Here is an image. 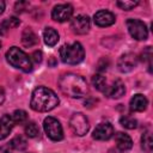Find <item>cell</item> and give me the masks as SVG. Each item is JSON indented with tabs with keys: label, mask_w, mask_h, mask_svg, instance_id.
<instances>
[{
	"label": "cell",
	"mask_w": 153,
	"mask_h": 153,
	"mask_svg": "<svg viewBox=\"0 0 153 153\" xmlns=\"http://www.w3.org/2000/svg\"><path fill=\"white\" fill-rule=\"evenodd\" d=\"M0 47H1V43H0Z\"/></svg>",
	"instance_id": "4dcf8cb0"
},
{
	"label": "cell",
	"mask_w": 153,
	"mask_h": 153,
	"mask_svg": "<svg viewBox=\"0 0 153 153\" xmlns=\"http://www.w3.org/2000/svg\"><path fill=\"white\" fill-rule=\"evenodd\" d=\"M147 104H148L147 98L141 93L134 94V97L130 99V109L133 111H136V112L143 111L147 108Z\"/></svg>",
	"instance_id": "9a60e30c"
},
{
	"label": "cell",
	"mask_w": 153,
	"mask_h": 153,
	"mask_svg": "<svg viewBox=\"0 0 153 153\" xmlns=\"http://www.w3.org/2000/svg\"><path fill=\"white\" fill-rule=\"evenodd\" d=\"M142 60H145V61H147L148 62V67H149V71H151V60H152V49H151V47H147L145 50H143V53H142Z\"/></svg>",
	"instance_id": "484cf974"
},
{
	"label": "cell",
	"mask_w": 153,
	"mask_h": 153,
	"mask_svg": "<svg viewBox=\"0 0 153 153\" xmlns=\"http://www.w3.org/2000/svg\"><path fill=\"white\" fill-rule=\"evenodd\" d=\"M10 27H11V26H10L8 19H5V20H4V22L0 24V35H5Z\"/></svg>",
	"instance_id": "4316f807"
},
{
	"label": "cell",
	"mask_w": 153,
	"mask_h": 153,
	"mask_svg": "<svg viewBox=\"0 0 153 153\" xmlns=\"http://www.w3.org/2000/svg\"><path fill=\"white\" fill-rule=\"evenodd\" d=\"M69 127L73 130V133L79 135V136L85 135L90 129L88 120L81 112H75V114L72 115V117L69 120Z\"/></svg>",
	"instance_id": "52a82bcc"
},
{
	"label": "cell",
	"mask_w": 153,
	"mask_h": 153,
	"mask_svg": "<svg viewBox=\"0 0 153 153\" xmlns=\"http://www.w3.org/2000/svg\"><path fill=\"white\" fill-rule=\"evenodd\" d=\"M85 50L79 42H74L71 44H65L60 49L61 61L67 65H76L84 60Z\"/></svg>",
	"instance_id": "277c9868"
},
{
	"label": "cell",
	"mask_w": 153,
	"mask_h": 153,
	"mask_svg": "<svg viewBox=\"0 0 153 153\" xmlns=\"http://www.w3.org/2000/svg\"><path fill=\"white\" fill-rule=\"evenodd\" d=\"M13 126H14V122L11 115H4L0 118V140H4L5 137L8 136Z\"/></svg>",
	"instance_id": "5bb4252c"
},
{
	"label": "cell",
	"mask_w": 153,
	"mask_h": 153,
	"mask_svg": "<svg viewBox=\"0 0 153 153\" xmlns=\"http://www.w3.org/2000/svg\"><path fill=\"white\" fill-rule=\"evenodd\" d=\"M22 43L25 45V47H33L38 43V38L36 36V33L30 29V27H26L23 33H22Z\"/></svg>",
	"instance_id": "ac0fdd59"
},
{
	"label": "cell",
	"mask_w": 153,
	"mask_h": 153,
	"mask_svg": "<svg viewBox=\"0 0 153 153\" xmlns=\"http://www.w3.org/2000/svg\"><path fill=\"white\" fill-rule=\"evenodd\" d=\"M141 147L145 152L151 153L153 149V139H152V134L149 131H146L142 137H141Z\"/></svg>",
	"instance_id": "d6986e66"
},
{
	"label": "cell",
	"mask_w": 153,
	"mask_h": 153,
	"mask_svg": "<svg viewBox=\"0 0 153 153\" xmlns=\"http://www.w3.org/2000/svg\"><path fill=\"white\" fill-rule=\"evenodd\" d=\"M90 26H91L90 18L84 14H79V16L74 17L71 22V29L73 30L74 33H78V35L87 33L90 30Z\"/></svg>",
	"instance_id": "9c48e42d"
},
{
	"label": "cell",
	"mask_w": 153,
	"mask_h": 153,
	"mask_svg": "<svg viewBox=\"0 0 153 153\" xmlns=\"http://www.w3.org/2000/svg\"><path fill=\"white\" fill-rule=\"evenodd\" d=\"M136 63H137L136 56L134 54L128 53L120 57L117 62V67L122 73H128V72H131L136 67Z\"/></svg>",
	"instance_id": "7c38bea8"
},
{
	"label": "cell",
	"mask_w": 153,
	"mask_h": 153,
	"mask_svg": "<svg viewBox=\"0 0 153 153\" xmlns=\"http://www.w3.org/2000/svg\"><path fill=\"white\" fill-rule=\"evenodd\" d=\"M72 14H73V7L69 4L56 5L51 11V18L59 23H63V22L69 20Z\"/></svg>",
	"instance_id": "ba28073f"
},
{
	"label": "cell",
	"mask_w": 153,
	"mask_h": 153,
	"mask_svg": "<svg viewBox=\"0 0 153 153\" xmlns=\"http://www.w3.org/2000/svg\"><path fill=\"white\" fill-rule=\"evenodd\" d=\"M11 116L14 124H24L27 121V114L24 110H16Z\"/></svg>",
	"instance_id": "44dd1931"
},
{
	"label": "cell",
	"mask_w": 153,
	"mask_h": 153,
	"mask_svg": "<svg viewBox=\"0 0 153 153\" xmlns=\"http://www.w3.org/2000/svg\"><path fill=\"white\" fill-rule=\"evenodd\" d=\"M103 92H104L105 96H108L109 98L118 99V98H121V97L124 94V92H126V87H124V84H123L120 79H117V80L112 81L111 85L105 86V88H104Z\"/></svg>",
	"instance_id": "8fae6325"
},
{
	"label": "cell",
	"mask_w": 153,
	"mask_h": 153,
	"mask_svg": "<svg viewBox=\"0 0 153 153\" xmlns=\"http://www.w3.org/2000/svg\"><path fill=\"white\" fill-rule=\"evenodd\" d=\"M43 128H44V131L47 134V136L53 140V141H61L63 139V130H62V126L61 123L51 117V116H48L44 118V122H43Z\"/></svg>",
	"instance_id": "5b68a950"
},
{
	"label": "cell",
	"mask_w": 153,
	"mask_h": 153,
	"mask_svg": "<svg viewBox=\"0 0 153 153\" xmlns=\"http://www.w3.org/2000/svg\"><path fill=\"white\" fill-rule=\"evenodd\" d=\"M93 20L96 23V25L98 26H102V27H105V26H110L115 23V14L111 13L110 11H106V10H100L98 12H96L94 17H93Z\"/></svg>",
	"instance_id": "4fadbf2b"
},
{
	"label": "cell",
	"mask_w": 153,
	"mask_h": 153,
	"mask_svg": "<svg viewBox=\"0 0 153 153\" xmlns=\"http://www.w3.org/2000/svg\"><path fill=\"white\" fill-rule=\"evenodd\" d=\"M32 60H33L36 63L41 62V61H42V53H41V51H35V53L32 54Z\"/></svg>",
	"instance_id": "83f0119b"
},
{
	"label": "cell",
	"mask_w": 153,
	"mask_h": 153,
	"mask_svg": "<svg viewBox=\"0 0 153 153\" xmlns=\"http://www.w3.org/2000/svg\"><path fill=\"white\" fill-rule=\"evenodd\" d=\"M120 123H121L124 128H127V129H134V128H136V126H137V121H136L134 117L128 116V115L122 116V117L120 118Z\"/></svg>",
	"instance_id": "cb8c5ba5"
},
{
	"label": "cell",
	"mask_w": 153,
	"mask_h": 153,
	"mask_svg": "<svg viewBox=\"0 0 153 153\" xmlns=\"http://www.w3.org/2000/svg\"><path fill=\"white\" fill-rule=\"evenodd\" d=\"M59 87L61 92L71 98H82L88 93L86 80L78 74L67 73L60 76Z\"/></svg>",
	"instance_id": "6da1fadb"
},
{
	"label": "cell",
	"mask_w": 153,
	"mask_h": 153,
	"mask_svg": "<svg viewBox=\"0 0 153 153\" xmlns=\"http://www.w3.org/2000/svg\"><path fill=\"white\" fill-rule=\"evenodd\" d=\"M43 39L48 47H54L59 42V33L53 27H45L43 31Z\"/></svg>",
	"instance_id": "e0dca14e"
},
{
	"label": "cell",
	"mask_w": 153,
	"mask_h": 153,
	"mask_svg": "<svg viewBox=\"0 0 153 153\" xmlns=\"http://www.w3.org/2000/svg\"><path fill=\"white\" fill-rule=\"evenodd\" d=\"M5 100V93H4V90L0 87V104H2Z\"/></svg>",
	"instance_id": "f1b7e54d"
},
{
	"label": "cell",
	"mask_w": 153,
	"mask_h": 153,
	"mask_svg": "<svg viewBox=\"0 0 153 153\" xmlns=\"http://www.w3.org/2000/svg\"><path fill=\"white\" fill-rule=\"evenodd\" d=\"M4 10H5V2L2 0H0V14L4 12Z\"/></svg>",
	"instance_id": "f546056e"
},
{
	"label": "cell",
	"mask_w": 153,
	"mask_h": 153,
	"mask_svg": "<svg viewBox=\"0 0 153 153\" xmlns=\"http://www.w3.org/2000/svg\"><path fill=\"white\" fill-rule=\"evenodd\" d=\"M92 85L98 91H104V88L106 86V80L102 74H94L92 76Z\"/></svg>",
	"instance_id": "603a6c76"
},
{
	"label": "cell",
	"mask_w": 153,
	"mask_h": 153,
	"mask_svg": "<svg viewBox=\"0 0 153 153\" xmlns=\"http://www.w3.org/2000/svg\"><path fill=\"white\" fill-rule=\"evenodd\" d=\"M115 141H116L117 147L121 151H128V149H130L133 147V141H131L130 136L128 134H126V133L118 131L115 135Z\"/></svg>",
	"instance_id": "2e32d148"
},
{
	"label": "cell",
	"mask_w": 153,
	"mask_h": 153,
	"mask_svg": "<svg viewBox=\"0 0 153 153\" xmlns=\"http://www.w3.org/2000/svg\"><path fill=\"white\" fill-rule=\"evenodd\" d=\"M25 134L26 136L33 139L39 135V128L35 122H27L25 126Z\"/></svg>",
	"instance_id": "7402d4cb"
},
{
	"label": "cell",
	"mask_w": 153,
	"mask_h": 153,
	"mask_svg": "<svg viewBox=\"0 0 153 153\" xmlns=\"http://www.w3.org/2000/svg\"><path fill=\"white\" fill-rule=\"evenodd\" d=\"M27 146L26 140L23 136H16L10 141V147L17 149V151H24Z\"/></svg>",
	"instance_id": "ffe728a7"
},
{
	"label": "cell",
	"mask_w": 153,
	"mask_h": 153,
	"mask_svg": "<svg viewBox=\"0 0 153 153\" xmlns=\"http://www.w3.org/2000/svg\"><path fill=\"white\" fill-rule=\"evenodd\" d=\"M6 59L7 62L14 68H18L26 73L32 71V60L25 51H23L18 47H11L6 53Z\"/></svg>",
	"instance_id": "3957f363"
},
{
	"label": "cell",
	"mask_w": 153,
	"mask_h": 153,
	"mask_svg": "<svg viewBox=\"0 0 153 153\" xmlns=\"http://www.w3.org/2000/svg\"><path fill=\"white\" fill-rule=\"evenodd\" d=\"M127 27H128V31L130 33V36L134 38V39H137V41H145L147 39L148 37V30H147V26L143 22L139 20V19H128L127 20Z\"/></svg>",
	"instance_id": "8992f818"
},
{
	"label": "cell",
	"mask_w": 153,
	"mask_h": 153,
	"mask_svg": "<svg viewBox=\"0 0 153 153\" xmlns=\"http://www.w3.org/2000/svg\"><path fill=\"white\" fill-rule=\"evenodd\" d=\"M59 97L53 90L44 86H38L32 92L30 106L35 111L47 112L56 108L59 105Z\"/></svg>",
	"instance_id": "7a4b0ae2"
},
{
	"label": "cell",
	"mask_w": 153,
	"mask_h": 153,
	"mask_svg": "<svg viewBox=\"0 0 153 153\" xmlns=\"http://www.w3.org/2000/svg\"><path fill=\"white\" fill-rule=\"evenodd\" d=\"M137 4H139L137 1H117V6L121 7L122 10H124V11H130Z\"/></svg>",
	"instance_id": "d4e9b609"
},
{
	"label": "cell",
	"mask_w": 153,
	"mask_h": 153,
	"mask_svg": "<svg viewBox=\"0 0 153 153\" xmlns=\"http://www.w3.org/2000/svg\"><path fill=\"white\" fill-rule=\"evenodd\" d=\"M114 135V127L105 122V123H99L94 130H93V139L96 140H99V141H105V140H109L111 136Z\"/></svg>",
	"instance_id": "30bf717a"
}]
</instances>
